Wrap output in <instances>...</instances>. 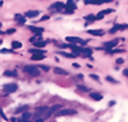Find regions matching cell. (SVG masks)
<instances>
[{
  "label": "cell",
  "instance_id": "obj_1",
  "mask_svg": "<svg viewBox=\"0 0 128 122\" xmlns=\"http://www.w3.org/2000/svg\"><path fill=\"white\" fill-rule=\"evenodd\" d=\"M22 70H23L24 73H28V75H33V77H39V75H41L40 70H39L37 67H34V66H31V65L24 66Z\"/></svg>",
  "mask_w": 128,
  "mask_h": 122
},
{
  "label": "cell",
  "instance_id": "obj_2",
  "mask_svg": "<svg viewBox=\"0 0 128 122\" xmlns=\"http://www.w3.org/2000/svg\"><path fill=\"white\" fill-rule=\"evenodd\" d=\"M77 112L75 111V110H73V109H62L61 108L60 110H57L56 113H55V115L56 117H64V115H74L76 114Z\"/></svg>",
  "mask_w": 128,
  "mask_h": 122
},
{
  "label": "cell",
  "instance_id": "obj_3",
  "mask_svg": "<svg viewBox=\"0 0 128 122\" xmlns=\"http://www.w3.org/2000/svg\"><path fill=\"white\" fill-rule=\"evenodd\" d=\"M18 90V84L17 83H7L4 85V91L7 93H13Z\"/></svg>",
  "mask_w": 128,
  "mask_h": 122
},
{
  "label": "cell",
  "instance_id": "obj_4",
  "mask_svg": "<svg viewBox=\"0 0 128 122\" xmlns=\"http://www.w3.org/2000/svg\"><path fill=\"white\" fill-rule=\"evenodd\" d=\"M64 9H65L66 14H73L74 10L76 9V6H75L74 1L73 0H68V2H66V5L64 6Z\"/></svg>",
  "mask_w": 128,
  "mask_h": 122
},
{
  "label": "cell",
  "instance_id": "obj_5",
  "mask_svg": "<svg viewBox=\"0 0 128 122\" xmlns=\"http://www.w3.org/2000/svg\"><path fill=\"white\" fill-rule=\"evenodd\" d=\"M61 108H62L61 104H55V105H53V107H51V108H47V112H45V113H47V114H45V118H50L51 115L53 114V113H55L57 110H60Z\"/></svg>",
  "mask_w": 128,
  "mask_h": 122
},
{
  "label": "cell",
  "instance_id": "obj_6",
  "mask_svg": "<svg viewBox=\"0 0 128 122\" xmlns=\"http://www.w3.org/2000/svg\"><path fill=\"white\" fill-rule=\"evenodd\" d=\"M66 41L68 42H70V43H81V44H85L86 42H85L83 39H81V38L78 37H66Z\"/></svg>",
  "mask_w": 128,
  "mask_h": 122
},
{
  "label": "cell",
  "instance_id": "obj_7",
  "mask_svg": "<svg viewBox=\"0 0 128 122\" xmlns=\"http://www.w3.org/2000/svg\"><path fill=\"white\" fill-rule=\"evenodd\" d=\"M118 44V39H115V40H111V41H108V42H105V47L104 49H111V48L116 47Z\"/></svg>",
  "mask_w": 128,
  "mask_h": 122
},
{
  "label": "cell",
  "instance_id": "obj_8",
  "mask_svg": "<svg viewBox=\"0 0 128 122\" xmlns=\"http://www.w3.org/2000/svg\"><path fill=\"white\" fill-rule=\"evenodd\" d=\"M87 33L92 36H103L105 32L102 29H92V30H87Z\"/></svg>",
  "mask_w": 128,
  "mask_h": 122
},
{
  "label": "cell",
  "instance_id": "obj_9",
  "mask_svg": "<svg viewBox=\"0 0 128 122\" xmlns=\"http://www.w3.org/2000/svg\"><path fill=\"white\" fill-rule=\"evenodd\" d=\"M40 14V11L38 10H29L26 12V17L27 18H35L37 16Z\"/></svg>",
  "mask_w": 128,
  "mask_h": 122
},
{
  "label": "cell",
  "instance_id": "obj_10",
  "mask_svg": "<svg viewBox=\"0 0 128 122\" xmlns=\"http://www.w3.org/2000/svg\"><path fill=\"white\" fill-rule=\"evenodd\" d=\"M53 71L55 75H68V72L66 71V70H64V69H62V68H59V67L54 68Z\"/></svg>",
  "mask_w": 128,
  "mask_h": 122
},
{
  "label": "cell",
  "instance_id": "obj_11",
  "mask_svg": "<svg viewBox=\"0 0 128 122\" xmlns=\"http://www.w3.org/2000/svg\"><path fill=\"white\" fill-rule=\"evenodd\" d=\"M47 107H40V108H38L37 110H35V113H34V115H35V117L42 115V114H44V113L47 112Z\"/></svg>",
  "mask_w": 128,
  "mask_h": 122
},
{
  "label": "cell",
  "instance_id": "obj_12",
  "mask_svg": "<svg viewBox=\"0 0 128 122\" xmlns=\"http://www.w3.org/2000/svg\"><path fill=\"white\" fill-rule=\"evenodd\" d=\"M4 77H10V78H17L18 77V73L17 71H12V70H7V71H4Z\"/></svg>",
  "mask_w": 128,
  "mask_h": 122
},
{
  "label": "cell",
  "instance_id": "obj_13",
  "mask_svg": "<svg viewBox=\"0 0 128 122\" xmlns=\"http://www.w3.org/2000/svg\"><path fill=\"white\" fill-rule=\"evenodd\" d=\"M90 97L93 100H95V101H101L102 99H103V95L101 93H97V92H92L91 94H90Z\"/></svg>",
  "mask_w": 128,
  "mask_h": 122
},
{
  "label": "cell",
  "instance_id": "obj_14",
  "mask_svg": "<svg viewBox=\"0 0 128 122\" xmlns=\"http://www.w3.org/2000/svg\"><path fill=\"white\" fill-rule=\"evenodd\" d=\"M29 52L30 53H32V54H39V53H43V54H45L47 53V51L45 50H42V49H38V48H33V49H29Z\"/></svg>",
  "mask_w": 128,
  "mask_h": 122
},
{
  "label": "cell",
  "instance_id": "obj_15",
  "mask_svg": "<svg viewBox=\"0 0 128 122\" xmlns=\"http://www.w3.org/2000/svg\"><path fill=\"white\" fill-rule=\"evenodd\" d=\"M64 6L65 5L63 4V2H61V1H57V2H55V4H53L52 6H51V8H54V9H56V10L61 11L62 9L64 8Z\"/></svg>",
  "mask_w": 128,
  "mask_h": 122
},
{
  "label": "cell",
  "instance_id": "obj_16",
  "mask_svg": "<svg viewBox=\"0 0 128 122\" xmlns=\"http://www.w3.org/2000/svg\"><path fill=\"white\" fill-rule=\"evenodd\" d=\"M30 118H31V113H30V112H24L23 114H22V117H21L20 119H18V121H21V122L29 121Z\"/></svg>",
  "mask_w": 128,
  "mask_h": 122
},
{
  "label": "cell",
  "instance_id": "obj_17",
  "mask_svg": "<svg viewBox=\"0 0 128 122\" xmlns=\"http://www.w3.org/2000/svg\"><path fill=\"white\" fill-rule=\"evenodd\" d=\"M29 29H30L31 31H33V32H35L37 34H41L42 32L44 31L43 28H38V27H33V26H29Z\"/></svg>",
  "mask_w": 128,
  "mask_h": 122
},
{
  "label": "cell",
  "instance_id": "obj_18",
  "mask_svg": "<svg viewBox=\"0 0 128 122\" xmlns=\"http://www.w3.org/2000/svg\"><path fill=\"white\" fill-rule=\"evenodd\" d=\"M45 59V56L43 53H39V54H33L31 57V60L32 61H39V60H43Z\"/></svg>",
  "mask_w": 128,
  "mask_h": 122
},
{
  "label": "cell",
  "instance_id": "obj_19",
  "mask_svg": "<svg viewBox=\"0 0 128 122\" xmlns=\"http://www.w3.org/2000/svg\"><path fill=\"white\" fill-rule=\"evenodd\" d=\"M81 53L85 54V57H90V56H92V53H93V50L90 49V48H82Z\"/></svg>",
  "mask_w": 128,
  "mask_h": 122
},
{
  "label": "cell",
  "instance_id": "obj_20",
  "mask_svg": "<svg viewBox=\"0 0 128 122\" xmlns=\"http://www.w3.org/2000/svg\"><path fill=\"white\" fill-rule=\"evenodd\" d=\"M14 20L17 21V22H19V23H24V22H26V18H24L23 16H21V14H17L14 16Z\"/></svg>",
  "mask_w": 128,
  "mask_h": 122
},
{
  "label": "cell",
  "instance_id": "obj_21",
  "mask_svg": "<svg viewBox=\"0 0 128 122\" xmlns=\"http://www.w3.org/2000/svg\"><path fill=\"white\" fill-rule=\"evenodd\" d=\"M126 26H120V24H116V26H114V27L111 28V30H109V33H115L116 31L118 30H121V28H125Z\"/></svg>",
  "mask_w": 128,
  "mask_h": 122
},
{
  "label": "cell",
  "instance_id": "obj_22",
  "mask_svg": "<svg viewBox=\"0 0 128 122\" xmlns=\"http://www.w3.org/2000/svg\"><path fill=\"white\" fill-rule=\"evenodd\" d=\"M33 44H34V47H37V48H42V47H45V46H47V42H45V41L38 40V41H34Z\"/></svg>",
  "mask_w": 128,
  "mask_h": 122
},
{
  "label": "cell",
  "instance_id": "obj_23",
  "mask_svg": "<svg viewBox=\"0 0 128 122\" xmlns=\"http://www.w3.org/2000/svg\"><path fill=\"white\" fill-rule=\"evenodd\" d=\"M11 47H12V49H20V48H22V43L20 41H12Z\"/></svg>",
  "mask_w": 128,
  "mask_h": 122
},
{
  "label": "cell",
  "instance_id": "obj_24",
  "mask_svg": "<svg viewBox=\"0 0 128 122\" xmlns=\"http://www.w3.org/2000/svg\"><path fill=\"white\" fill-rule=\"evenodd\" d=\"M59 54H61V56H63V57L65 58H76V56H75L74 53H66V52H59Z\"/></svg>",
  "mask_w": 128,
  "mask_h": 122
},
{
  "label": "cell",
  "instance_id": "obj_25",
  "mask_svg": "<svg viewBox=\"0 0 128 122\" xmlns=\"http://www.w3.org/2000/svg\"><path fill=\"white\" fill-rule=\"evenodd\" d=\"M29 108L28 105H22V107H19V108L16 110V113H20V112H24V111H27V109Z\"/></svg>",
  "mask_w": 128,
  "mask_h": 122
},
{
  "label": "cell",
  "instance_id": "obj_26",
  "mask_svg": "<svg viewBox=\"0 0 128 122\" xmlns=\"http://www.w3.org/2000/svg\"><path fill=\"white\" fill-rule=\"evenodd\" d=\"M114 9H105V10H103V11H101L99 14H102L103 16H105V14H111V12H114Z\"/></svg>",
  "mask_w": 128,
  "mask_h": 122
},
{
  "label": "cell",
  "instance_id": "obj_27",
  "mask_svg": "<svg viewBox=\"0 0 128 122\" xmlns=\"http://www.w3.org/2000/svg\"><path fill=\"white\" fill-rule=\"evenodd\" d=\"M106 81L111 82V83H118L117 80H115L113 77H109V75H107V77H106Z\"/></svg>",
  "mask_w": 128,
  "mask_h": 122
},
{
  "label": "cell",
  "instance_id": "obj_28",
  "mask_svg": "<svg viewBox=\"0 0 128 122\" xmlns=\"http://www.w3.org/2000/svg\"><path fill=\"white\" fill-rule=\"evenodd\" d=\"M77 89L81 90L83 92H88V88H86L85 85H82V84H77Z\"/></svg>",
  "mask_w": 128,
  "mask_h": 122
},
{
  "label": "cell",
  "instance_id": "obj_29",
  "mask_svg": "<svg viewBox=\"0 0 128 122\" xmlns=\"http://www.w3.org/2000/svg\"><path fill=\"white\" fill-rule=\"evenodd\" d=\"M90 78L91 79H93V80H95V81H99V77H98V75H94V73H91V75H90Z\"/></svg>",
  "mask_w": 128,
  "mask_h": 122
},
{
  "label": "cell",
  "instance_id": "obj_30",
  "mask_svg": "<svg viewBox=\"0 0 128 122\" xmlns=\"http://www.w3.org/2000/svg\"><path fill=\"white\" fill-rule=\"evenodd\" d=\"M91 4H93V5H102L103 4V0H91Z\"/></svg>",
  "mask_w": 128,
  "mask_h": 122
},
{
  "label": "cell",
  "instance_id": "obj_31",
  "mask_svg": "<svg viewBox=\"0 0 128 122\" xmlns=\"http://www.w3.org/2000/svg\"><path fill=\"white\" fill-rule=\"evenodd\" d=\"M13 51L12 50H8V49H1L0 50V53H12Z\"/></svg>",
  "mask_w": 128,
  "mask_h": 122
},
{
  "label": "cell",
  "instance_id": "obj_32",
  "mask_svg": "<svg viewBox=\"0 0 128 122\" xmlns=\"http://www.w3.org/2000/svg\"><path fill=\"white\" fill-rule=\"evenodd\" d=\"M108 52H109V53H120V52H124V50H119V49H118V50H111V51H108Z\"/></svg>",
  "mask_w": 128,
  "mask_h": 122
},
{
  "label": "cell",
  "instance_id": "obj_33",
  "mask_svg": "<svg viewBox=\"0 0 128 122\" xmlns=\"http://www.w3.org/2000/svg\"><path fill=\"white\" fill-rule=\"evenodd\" d=\"M39 67H40L42 70H44V71H49V70H50V68L47 67V66H39Z\"/></svg>",
  "mask_w": 128,
  "mask_h": 122
},
{
  "label": "cell",
  "instance_id": "obj_34",
  "mask_svg": "<svg viewBox=\"0 0 128 122\" xmlns=\"http://www.w3.org/2000/svg\"><path fill=\"white\" fill-rule=\"evenodd\" d=\"M116 63H117V65H121V63H124V59H121V58L117 59V60H116Z\"/></svg>",
  "mask_w": 128,
  "mask_h": 122
},
{
  "label": "cell",
  "instance_id": "obj_35",
  "mask_svg": "<svg viewBox=\"0 0 128 122\" xmlns=\"http://www.w3.org/2000/svg\"><path fill=\"white\" fill-rule=\"evenodd\" d=\"M0 115H1V117H2V118H4V120H6V121H8V118L6 117V115H4V113L2 112V110H0Z\"/></svg>",
  "mask_w": 128,
  "mask_h": 122
},
{
  "label": "cell",
  "instance_id": "obj_36",
  "mask_svg": "<svg viewBox=\"0 0 128 122\" xmlns=\"http://www.w3.org/2000/svg\"><path fill=\"white\" fill-rule=\"evenodd\" d=\"M49 19H50V17H49V16H43V17L41 18L40 21H45V20H49Z\"/></svg>",
  "mask_w": 128,
  "mask_h": 122
},
{
  "label": "cell",
  "instance_id": "obj_37",
  "mask_svg": "<svg viewBox=\"0 0 128 122\" xmlns=\"http://www.w3.org/2000/svg\"><path fill=\"white\" fill-rule=\"evenodd\" d=\"M123 75H126V77H128V69H125V70H123Z\"/></svg>",
  "mask_w": 128,
  "mask_h": 122
},
{
  "label": "cell",
  "instance_id": "obj_38",
  "mask_svg": "<svg viewBox=\"0 0 128 122\" xmlns=\"http://www.w3.org/2000/svg\"><path fill=\"white\" fill-rule=\"evenodd\" d=\"M13 32H16V29H10V30H8L7 31V33H13Z\"/></svg>",
  "mask_w": 128,
  "mask_h": 122
},
{
  "label": "cell",
  "instance_id": "obj_39",
  "mask_svg": "<svg viewBox=\"0 0 128 122\" xmlns=\"http://www.w3.org/2000/svg\"><path fill=\"white\" fill-rule=\"evenodd\" d=\"M73 67H75V68H80V65H78V63H73Z\"/></svg>",
  "mask_w": 128,
  "mask_h": 122
},
{
  "label": "cell",
  "instance_id": "obj_40",
  "mask_svg": "<svg viewBox=\"0 0 128 122\" xmlns=\"http://www.w3.org/2000/svg\"><path fill=\"white\" fill-rule=\"evenodd\" d=\"M115 104V101H111V103H109V105H114Z\"/></svg>",
  "mask_w": 128,
  "mask_h": 122
},
{
  "label": "cell",
  "instance_id": "obj_41",
  "mask_svg": "<svg viewBox=\"0 0 128 122\" xmlns=\"http://www.w3.org/2000/svg\"><path fill=\"white\" fill-rule=\"evenodd\" d=\"M78 78H80V79H83V78H84V77H83V75H78Z\"/></svg>",
  "mask_w": 128,
  "mask_h": 122
},
{
  "label": "cell",
  "instance_id": "obj_42",
  "mask_svg": "<svg viewBox=\"0 0 128 122\" xmlns=\"http://www.w3.org/2000/svg\"><path fill=\"white\" fill-rule=\"evenodd\" d=\"M1 26H2V24H1V22H0V28H1Z\"/></svg>",
  "mask_w": 128,
  "mask_h": 122
}]
</instances>
